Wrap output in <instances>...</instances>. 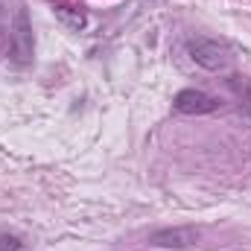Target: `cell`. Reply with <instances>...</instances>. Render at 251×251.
Masks as SVG:
<instances>
[{
	"mask_svg": "<svg viewBox=\"0 0 251 251\" xmlns=\"http://www.w3.org/2000/svg\"><path fill=\"white\" fill-rule=\"evenodd\" d=\"M196 240H199L196 228H164V231H155L149 237V246H158V249H187V246H196Z\"/></svg>",
	"mask_w": 251,
	"mask_h": 251,
	"instance_id": "4",
	"label": "cell"
},
{
	"mask_svg": "<svg viewBox=\"0 0 251 251\" xmlns=\"http://www.w3.org/2000/svg\"><path fill=\"white\" fill-rule=\"evenodd\" d=\"M187 53L190 59L199 67H204V70H225L231 64V50L222 41H213V38H193V41H187Z\"/></svg>",
	"mask_w": 251,
	"mask_h": 251,
	"instance_id": "1",
	"label": "cell"
},
{
	"mask_svg": "<svg viewBox=\"0 0 251 251\" xmlns=\"http://www.w3.org/2000/svg\"><path fill=\"white\" fill-rule=\"evenodd\" d=\"M12 56L21 64L32 59V29H29V21H26V12L24 9H18V15H15V26H12Z\"/></svg>",
	"mask_w": 251,
	"mask_h": 251,
	"instance_id": "3",
	"label": "cell"
},
{
	"mask_svg": "<svg viewBox=\"0 0 251 251\" xmlns=\"http://www.w3.org/2000/svg\"><path fill=\"white\" fill-rule=\"evenodd\" d=\"M24 246L15 240V237H0V251H21Z\"/></svg>",
	"mask_w": 251,
	"mask_h": 251,
	"instance_id": "6",
	"label": "cell"
},
{
	"mask_svg": "<svg viewBox=\"0 0 251 251\" xmlns=\"http://www.w3.org/2000/svg\"><path fill=\"white\" fill-rule=\"evenodd\" d=\"M59 12V18H62L64 24H70L73 29H79V26H85V15L76 9V12H67V9H56Z\"/></svg>",
	"mask_w": 251,
	"mask_h": 251,
	"instance_id": "5",
	"label": "cell"
},
{
	"mask_svg": "<svg viewBox=\"0 0 251 251\" xmlns=\"http://www.w3.org/2000/svg\"><path fill=\"white\" fill-rule=\"evenodd\" d=\"M173 108H176L178 114L199 117V114H210V111H216V108H219V100H216V97H210V94H204V91L184 88V91H178V94H176Z\"/></svg>",
	"mask_w": 251,
	"mask_h": 251,
	"instance_id": "2",
	"label": "cell"
},
{
	"mask_svg": "<svg viewBox=\"0 0 251 251\" xmlns=\"http://www.w3.org/2000/svg\"><path fill=\"white\" fill-rule=\"evenodd\" d=\"M246 114H249V120H251V100L246 102Z\"/></svg>",
	"mask_w": 251,
	"mask_h": 251,
	"instance_id": "7",
	"label": "cell"
}]
</instances>
